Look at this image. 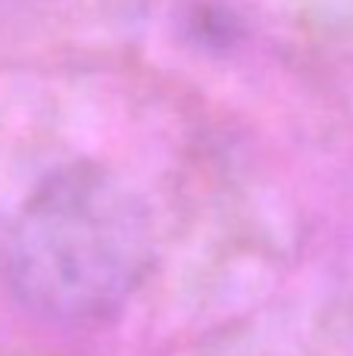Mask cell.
Segmentation results:
<instances>
[{
  "label": "cell",
  "instance_id": "obj_1",
  "mask_svg": "<svg viewBox=\"0 0 353 356\" xmlns=\"http://www.w3.org/2000/svg\"><path fill=\"white\" fill-rule=\"evenodd\" d=\"M154 266V219L135 188L100 163L54 169L19 203L3 278L28 313L85 325L119 313Z\"/></svg>",
  "mask_w": 353,
  "mask_h": 356
}]
</instances>
